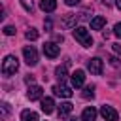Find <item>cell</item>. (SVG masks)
Returning a JSON list of instances; mask_svg holds the SVG:
<instances>
[{
    "mask_svg": "<svg viewBox=\"0 0 121 121\" xmlns=\"http://www.w3.org/2000/svg\"><path fill=\"white\" fill-rule=\"evenodd\" d=\"M17 70H19V60H17V57L8 55V57L4 59V62H2V74H4V76H13Z\"/></svg>",
    "mask_w": 121,
    "mask_h": 121,
    "instance_id": "obj_1",
    "label": "cell"
},
{
    "mask_svg": "<svg viewBox=\"0 0 121 121\" xmlns=\"http://www.w3.org/2000/svg\"><path fill=\"white\" fill-rule=\"evenodd\" d=\"M74 38H76L83 47H91V45H93V38H91V34H89V30H87L85 26L74 28Z\"/></svg>",
    "mask_w": 121,
    "mask_h": 121,
    "instance_id": "obj_2",
    "label": "cell"
},
{
    "mask_svg": "<svg viewBox=\"0 0 121 121\" xmlns=\"http://www.w3.org/2000/svg\"><path fill=\"white\" fill-rule=\"evenodd\" d=\"M23 57H25V62L28 66H36L38 64V51L32 45H25L23 47Z\"/></svg>",
    "mask_w": 121,
    "mask_h": 121,
    "instance_id": "obj_3",
    "label": "cell"
},
{
    "mask_svg": "<svg viewBox=\"0 0 121 121\" xmlns=\"http://www.w3.org/2000/svg\"><path fill=\"white\" fill-rule=\"evenodd\" d=\"M87 70H89L91 74H95V76H100L102 70H104V62H102V59H98V57L89 59V60H87Z\"/></svg>",
    "mask_w": 121,
    "mask_h": 121,
    "instance_id": "obj_4",
    "label": "cell"
},
{
    "mask_svg": "<svg viewBox=\"0 0 121 121\" xmlns=\"http://www.w3.org/2000/svg\"><path fill=\"white\" fill-rule=\"evenodd\" d=\"M42 49H43V55L49 57V59H55V57H59V53H60V47H59L55 42H45Z\"/></svg>",
    "mask_w": 121,
    "mask_h": 121,
    "instance_id": "obj_5",
    "label": "cell"
},
{
    "mask_svg": "<svg viewBox=\"0 0 121 121\" xmlns=\"http://www.w3.org/2000/svg\"><path fill=\"white\" fill-rule=\"evenodd\" d=\"M79 21V15H76V13H66V15H62V26L64 28H76V23Z\"/></svg>",
    "mask_w": 121,
    "mask_h": 121,
    "instance_id": "obj_6",
    "label": "cell"
},
{
    "mask_svg": "<svg viewBox=\"0 0 121 121\" xmlns=\"http://www.w3.org/2000/svg\"><path fill=\"white\" fill-rule=\"evenodd\" d=\"M100 115H102L106 121H117V117H119V115H117V112H115L112 106H106V104L100 108Z\"/></svg>",
    "mask_w": 121,
    "mask_h": 121,
    "instance_id": "obj_7",
    "label": "cell"
},
{
    "mask_svg": "<svg viewBox=\"0 0 121 121\" xmlns=\"http://www.w3.org/2000/svg\"><path fill=\"white\" fill-rule=\"evenodd\" d=\"M72 87H76V89H79V87H83V81H85V72L83 70H76L74 74H72Z\"/></svg>",
    "mask_w": 121,
    "mask_h": 121,
    "instance_id": "obj_8",
    "label": "cell"
},
{
    "mask_svg": "<svg viewBox=\"0 0 121 121\" xmlns=\"http://www.w3.org/2000/svg\"><path fill=\"white\" fill-rule=\"evenodd\" d=\"M53 93H55V96H62V98H70V96H72V89L66 87L64 83L55 85V87H53Z\"/></svg>",
    "mask_w": 121,
    "mask_h": 121,
    "instance_id": "obj_9",
    "label": "cell"
},
{
    "mask_svg": "<svg viewBox=\"0 0 121 121\" xmlns=\"http://www.w3.org/2000/svg\"><path fill=\"white\" fill-rule=\"evenodd\" d=\"M42 95H43V89L40 85H30L28 91H26V96L30 100H38V98H42Z\"/></svg>",
    "mask_w": 121,
    "mask_h": 121,
    "instance_id": "obj_10",
    "label": "cell"
},
{
    "mask_svg": "<svg viewBox=\"0 0 121 121\" xmlns=\"http://www.w3.org/2000/svg\"><path fill=\"white\" fill-rule=\"evenodd\" d=\"M95 119H96V110L93 106H87L81 112V121H95Z\"/></svg>",
    "mask_w": 121,
    "mask_h": 121,
    "instance_id": "obj_11",
    "label": "cell"
},
{
    "mask_svg": "<svg viewBox=\"0 0 121 121\" xmlns=\"http://www.w3.org/2000/svg\"><path fill=\"white\" fill-rule=\"evenodd\" d=\"M53 110H55V102H53V98H51V96L42 98V112H43V113H51Z\"/></svg>",
    "mask_w": 121,
    "mask_h": 121,
    "instance_id": "obj_12",
    "label": "cell"
},
{
    "mask_svg": "<svg viewBox=\"0 0 121 121\" xmlns=\"http://www.w3.org/2000/svg\"><path fill=\"white\" fill-rule=\"evenodd\" d=\"M40 8H42V11L51 13V11L57 9V0H42L40 2Z\"/></svg>",
    "mask_w": 121,
    "mask_h": 121,
    "instance_id": "obj_13",
    "label": "cell"
},
{
    "mask_svg": "<svg viewBox=\"0 0 121 121\" xmlns=\"http://www.w3.org/2000/svg\"><path fill=\"white\" fill-rule=\"evenodd\" d=\"M104 25H106V17H102V15H96V17L91 19V28L93 30H100V28H104Z\"/></svg>",
    "mask_w": 121,
    "mask_h": 121,
    "instance_id": "obj_14",
    "label": "cell"
},
{
    "mask_svg": "<svg viewBox=\"0 0 121 121\" xmlns=\"http://www.w3.org/2000/svg\"><path fill=\"white\" fill-rule=\"evenodd\" d=\"M72 110H74L72 102H60V106H59V117H66Z\"/></svg>",
    "mask_w": 121,
    "mask_h": 121,
    "instance_id": "obj_15",
    "label": "cell"
},
{
    "mask_svg": "<svg viewBox=\"0 0 121 121\" xmlns=\"http://www.w3.org/2000/svg\"><path fill=\"white\" fill-rule=\"evenodd\" d=\"M66 68H68V64H62V66H57V68H55V76H57V79H59L60 83L66 79V74H68Z\"/></svg>",
    "mask_w": 121,
    "mask_h": 121,
    "instance_id": "obj_16",
    "label": "cell"
},
{
    "mask_svg": "<svg viewBox=\"0 0 121 121\" xmlns=\"http://www.w3.org/2000/svg\"><path fill=\"white\" fill-rule=\"evenodd\" d=\"M21 121H38V113L32 110H23L21 113Z\"/></svg>",
    "mask_w": 121,
    "mask_h": 121,
    "instance_id": "obj_17",
    "label": "cell"
},
{
    "mask_svg": "<svg viewBox=\"0 0 121 121\" xmlns=\"http://www.w3.org/2000/svg\"><path fill=\"white\" fill-rule=\"evenodd\" d=\"M81 96H83V98H87V100H89V98H93V96H95V85H87V87L83 89Z\"/></svg>",
    "mask_w": 121,
    "mask_h": 121,
    "instance_id": "obj_18",
    "label": "cell"
},
{
    "mask_svg": "<svg viewBox=\"0 0 121 121\" xmlns=\"http://www.w3.org/2000/svg\"><path fill=\"white\" fill-rule=\"evenodd\" d=\"M21 6L28 11V13H32V9H34V4H32V0H21Z\"/></svg>",
    "mask_w": 121,
    "mask_h": 121,
    "instance_id": "obj_19",
    "label": "cell"
},
{
    "mask_svg": "<svg viewBox=\"0 0 121 121\" xmlns=\"http://www.w3.org/2000/svg\"><path fill=\"white\" fill-rule=\"evenodd\" d=\"M25 36H26V40H36V38H38V30H36V28H28Z\"/></svg>",
    "mask_w": 121,
    "mask_h": 121,
    "instance_id": "obj_20",
    "label": "cell"
},
{
    "mask_svg": "<svg viewBox=\"0 0 121 121\" xmlns=\"http://www.w3.org/2000/svg\"><path fill=\"white\" fill-rule=\"evenodd\" d=\"M8 113H9V104H8V102H2V117L6 119Z\"/></svg>",
    "mask_w": 121,
    "mask_h": 121,
    "instance_id": "obj_21",
    "label": "cell"
},
{
    "mask_svg": "<svg viewBox=\"0 0 121 121\" xmlns=\"http://www.w3.org/2000/svg\"><path fill=\"white\" fill-rule=\"evenodd\" d=\"M4 34L13 36V34H15V26H4Z\"/></svg>",
    "mask_w": 121,
    "mask_h": 121,
    "instance_id": "obj_22",
    "label": "cell"
},
{
    "mask_svg": "<svg viewBox=\"0 0 121 121\" xmlns=\"http://www.w3.org/2000/svg\"><path fill=\"white\" fill-rule=\"evenodd\" d=\"M108 60H110V64H112V66H115V68H119V66H121V62H119V59H115V57H110Z\"/></svg>",
    "mask_w": 121,
    "mask_h": 121,
    "instance_id": "obj_23",
    "label": "cell"
},
{
    "mask_svg": "<svg viewBox=\"0 0 121 121\" xmlns=\"http://www.w3.org/2000/svg\"><path fill=\"white\" fill-rule=\"evenodd\" d=\"M113 34H115L117 38H121V23H115V26H113Z\"/></svg>",
    "mask_w": 121,
    "mask_h": 121,
    "instance_id": "obj_24",
    "label": "cell"
},
{
    "mask_svg": "<svg viewBox=\"0 0 121 121\" xmlns=\"http://www.w3.org/2000/svg\"><path fill=\"white\" fill-rule=\"evenodd\" d=\"M79 2H81V0H64V4H66V6H78Z\"/></svg>",
    "mask_w": 121,
    "mask_h": 121,
    "instance_id": "obj_25",
    "label": "cell"
},
{
    "mask_svg": "<svg viewBox=\"0 0 121 121\" xmlns=\"http://www.w3.org/2000/svg\"><path fill=\"white\" fill-rule=\"evenodd\" d=\"M113 51H115L117 55H121V43H113Z\"/></svg>",
    "mask_w": 121,
    "mask_h": 121,
    "instance_id": "obj_26",
    "label": "cell"
},
{
    "mask_svg": "<svg viewBox=\"0 0 121 121\" xmlns=\"http://www.w3.org/2000/svg\"><path fill=\"white\" fill-rule=\"evenodd\" d=\"M43 26H45V30H51V19L43 21Z\"/></svg>",
    "mask_w": 121,
    "mask_h": 121,
    "instance_id": "obj_27",
    "label": "cell"
},
{
    "mask_svg": "<svg viewBox=\"0 0 121 121\" xmlns=\"http://www.w3.org/2000/svg\"><path fill=\"white\" fill-rule=\"evenodd\" d=\"M25 83H28V85L34 83V76H26V78H25Z\"/></svg>",
    "mask_w": 121,
    "mask_h": 121,
    "instance_id": "obj_28",
    "label": "cell"
},
{
    "mask_svg": "<svg viewBox=\"0 0 121 121\" xmlns=\"http://www.w3.org/2000/svg\"><path fill=\"white\" fill-rule=\"evenodd\" d=\"M64 38H62V34H55V42H62Z\"/></svg>",
    "mask_w": 121,
    "mask_h": 121,
    "instance_id": "obj_29",
    "label": "cell"
},
{
    "mask_svg": "<svg viewBox=\"0 0 121 121\" xmlns=\"http://www.w3.org/2000/svg\"><path fill=\"white\" fill-rule=\"evenodd\" d=\"M115 6H117V9H121V0H115Z\"/></svg>",
    "mask_w": 121,
    "mask_h": 121,
    "instance_id": "obj_30",
    "label": "cell"
},
{
    "mask_svg": "<svg viewBox=\"0 0 121 121\" xmlns=\"http://www.w3.org/2000/svg\"><path fill=\"white\" fill-rule=\"evenodd\" d=\"M64 121H78V119H76V117H66Z\"/></svg>",
    "mask_w": 121,
    "mask_h": 121,
    "instance_id": "obj_31",
    "label": "cell"
}]
</instances>
